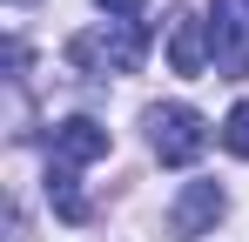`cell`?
<instances>
[{"instance_id": "obj_2", "label": "cell", "mask_w": 249, "mask_h": 242, "mask_svg": "<svg viewBox=\"0 0 249 242\" xmlns=\"http://www.w3.org/2000/svg\"><path fill=\"white\" fill-rule=\"evenodd\" d=\"M148 141L168 168H189V161L209 148V121L189 108V101H168V108H148Z\"/></svg>"}, {"instance_id": "obj_6", "label": "cell", "mask_w": 249, "mask_h": 242, "mask_svg": "<svg viewBox=\"0 0 249 242\" xmlns=\"http://www.w3.org/2000/svg\"><path fill=\"white\" fill-rule=\"evenodd\" d=\"M168 68H175V74H202V68H209L202 20H175V34H168Z\"/></svg>"}, {"instance_id": "obj_5", "label": "cell", "mask_w": 249, "mask_h": 242, "mask_svg": "<svg viewBox=\"0 0 249 242\" xmlns=\"http://www.w3.org/2000/svg\"><path fill=\"white\" fill-rule=\"evenodd\" d=\"M101 155H108V128H101V121L74 115V121L54 128V161H61V168H81V161H101Z\"/></svg>"}, {"instance_id": "obj_9", "label": "cell", "mask_w": 249, "mask_h": 242, "mask_svg": "<svg viewBox=\"0 0 249 242\" xmlns=\"http://www.w3.org/2000/svg\"><path fill=\"white\" fill-rule=\"evenodd\" d=\"M101 7H108V14H122V20H135V14H142L148 0H101Z\"/></svg>"}, {"instance_id": "obj_3", "label": "cell", "mask_w": 249, "mask_h": 242, "mask_svg": "<svg viewBox=\"0 0 249 242\" xmlns=\"http://www.w3.org/2000/svg\"><path fill=\"white\" fill-rule=\"evenodd\" d=\"M209 47H215V74L243 81L249 74V0H209Z\"/></svg>"}, {"instance_id": "obj_7", "label": "cell", "mask_w": 249, "mask_h": 242, "mask_svg": "<svg viewBox=\"0 0 249 242\" xmlns=\"http://www.w3.org/2000/svg\"><path fill=\"white\" fill-rule=\"evenodd\" d=\"M47 202H54L61 222H88V202H81V189H74V168H61V161H47Z\"/></svg>"}, {"instance_id": "obj_4", "label": "cell", "mask_w": 249, "mask_h": 242, "mask_svg": "<svg viewBox=\"0 0 249 242\" xmlns=\"http://www.w3.org/2000/svg\"><path fill=\"white\" fill-rule=\"evenodd\" d=\"M222 208H229V202H222L215 182H189L182 202H175V215H168V229H175V236H209V229L222 222Z\"/></svg>"}, {"instance_id": "obj_1", "label": "cell", "mask_w": 249, "mask_h": 242, "mask_svg": "<svg viewBox=\"0 0 249 242\" xmlns=\"http://www.w3.org/2000/svg\"><path fill=\"white\" fill-rule=\"evenodd\" d=\"M148 54V20H122V27H88L68 40V68L81 74H135Z\"/></svg>"}, {"instance_id": "obj_8", "label": "cell", "mask_w": 249, "mask_h": 242, "mask_svg": "<svg viewBox=\"0 0 249 242\" xmlns=\"http://www.w3.org/2000/svg\"><path fill=\"white\" fill-rule=\"evenodd\" d=\"M222 148L249 161V101H236V108H229V121H222Z\"/></svg>"}]
</instances>
